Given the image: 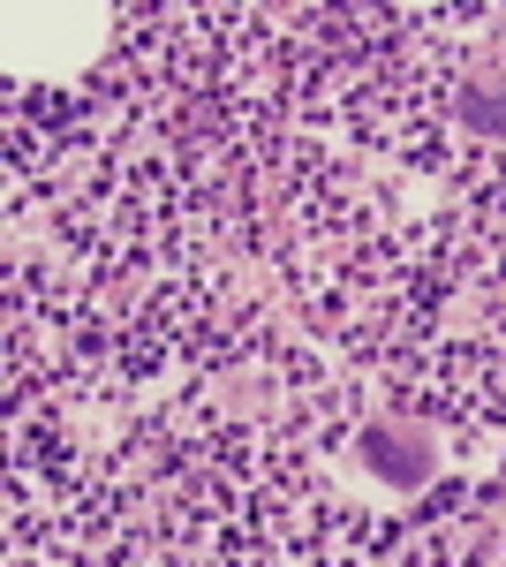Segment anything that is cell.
Returning a JSON list of instances; mask_svg holds the SVG:
<instances>
[{
  "label": "cell",
  "instance_id": "1",
  "mask_svg": "<svg viewBox=\"0 0 506 567\" xmlns=\"http://www.w3.org/2000/svg\"><path fill=\"white\" fill-rule=\"evenodd\" d=\"M355 454H363V470L379 484H393V492H423L431 470H438V446L423 432H409V424H371Z\"/></svg>",
  "mask_w": 506,
  "mask_h": 567
},
{
  "label": "cell",
  "instance_id": "2",
  "mask_svg": "<svg viewBox=\"0 0 506 567\" xmlns=\"http://www.w3.org/2000/svg\"><path fill=\"white\" fill-rule=\"evenodd\" d=\"M462 122L476 136H506V84H462Z\"/></svg>",
  "mask_w": 506,
  "mask_h": 567
}]
</instances>
